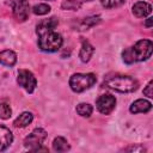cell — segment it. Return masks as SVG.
I'll return each mask as SVG.
<instances>
[{"mask_svg":"<svg viewBox=\"0 0 153 153\" xmlns=\"http://www.w3.org/2000/svg\"><path fill=\"white\" fill-rule=\"evenodd\" d=\"M104 86H106L108 88L115 90L117 92H122V93H128V92H133L139 87V81L129 75H111L108 76L104 82Z\"/></svg>","mask_w":153,"mask_h":153,"instance_id":"cell-1","label":"cell"},{"mask_svg":"<svg viewBox=\"0 0 153 153\" xmlns=\"http://www.w3.org/2000/svg\"><path fill=\"white\" fill-rule=\"evenodd\" d=\"M63 43V38L60 33L55 32L54 30L45 31L38 35V48L45 53H54L57 51Z\"/></svg>","mask_w":153,"mask_h":153,"instance_id":"cell-2","label":"cell"},{"mask_svg":"<svg viewBox=\"0 0 153 153\" xmlns=\"http://www.w3.org/2000/svg\"><path fill=\"white\" fill-rule=\"evenodd\" d=\"M97 81V76L93 73H75L69 78V86L72 91L80 93L92 87Z\"/></svg>","mask_w":153,"mask_h":153,"instance_id":"cell-3","label":"cell"},{"mask_svg":"<svg viewBox=\"0 0 153 153\" xmlns=\"http://www.w3.org/2000/svg\"><path fill=\"white\" fill-rule=\"evenodd\" d=\"M153 50V43L149 39H140L134 47L130 48V53L134 61H146L151 57Z\"/></svg>","mask_w":153,"mask_h":153,"instance_id":"cell-4","label":"cell"},{"mask_svg":"<svg viewBox=\"0 0 153 153\" xmlns=\"http://www.w3.org/2000/svg\"><path fill=\"white\" fill-rule=\"evenodd\" d=\"M48 134L44 129L42 128H36L33 129L24 140V146L29 149V151H32V152H37L41 146L43 145L44 140L47 139Z\"/></svg>","mask_w":153,"mask_h":153,"instance_id":"cell-5","label":"cell"},{"mask_svg":"<svg viewBox=\"0 0 153 153\" xmlns=\"http://www.w3.org/2000/svg\"><path fill=\"white\" fill-rule=\"evenodd\" d=\"M14 19L19 23L25 22L30 14V5L27 0H12L10 4Z\"/></svg>","mask_w":153,"mask_h":153,"instance_id":"cell-6","label":"cell"},{"mask_svg":"<svg viewBox=\"0 0 153 153\" xmlns=\"http://www.w3.org/2000/svg\"><path fill=\"white\" fill-rule=\"evenodd\" d=\"M17 82L19 84V86H22L27 93H32L37 86V80L36 76L33 75L32 72L27 71V69H20L18 72V76H17Z\"/></svg>","mask_w":153,"mask_h":153,"instance_id":"cell-7","label":"cell"},{"mask_svg":"<svg viewBox=\"0 0 153 153\" xmlns=\"http://www.w3.org/2000/svg\"><path fill=\"white\" fill-rule=\"evenodd\" d=\"M97 110L103 115H109L116 106V98L111 94H102L96 100Z\"/></svg>","mask_w":153,"mask_h":153,"instance_id":"cell-8","label":"cell"},{"mask_svg":"<svg viewBox=\"0 0 153 153\" xmlns=\"http://www.w3.org/2000/svg\"><path fill=\"white\" fill-rule=\"evenodd\" d=\"M131 12L137 18H145L152 12V6L146 1H137L133 5Z\"/></svg>","mask_w":153,"mask_h":153,"instance_id":"cell-9","label":"cell"},{"mask_svg":"<svg viewBox=\"0 0 153 153\" xmlns=\"http://www.w3.org/2000/svg\"><path fill=\"white\" fill-rule=\"evenodd\" d=\"M57 24H59V20H57L56 17H51V18H48V19H42L36 26V33L39 35L42 32L54 30L57 26Z\"/></svg>","mask_w":153,"mask_h":153,"instance_id":"cell-10","label":"cell"},{"mask_svg":"<svg viewBox=\"0 0 153 153\" xmlns=\"http://www.w3.org/2000/svg\"><path fill=\"white\" fill-rule=\"evenodd\" d=\"M12 141H13L12 131L7 127L0 124V152L5 151L12 143Z\"/></svg>","mask_w":153,"mask_h":153,"instance_id":"cell-11","label":"cell"},{"mask_svg":"<svg viewBox=\"0 0 153 153\" xmlns=\"http://www.w3.org/2000/svg\"><path fill=\"white\" fill-rule=\"evenodd\" d=\"M152 109V103L146 99H136L131 103L129 110L131 114H141V112H148Z\"/></svg>","mask_w":153,"mask_h":153,"instance_id":"cell-12","label":"cell"},{"mask_svg":"<svg viewBox=\"0 0 153 153\" xmlns=\"http://www.w3.org/2000/svg\"><path fill=\"white\" fill-rule=\"evenodd\" d=\"M94 53V48L93 45L87 42V41H82V44H81V48H80V51H79V57L81 60V62H88L92 57Z\"/></svg>","mask_w":153,"mask_h":153,"instance_id":"cell-13","label":"cell"},{"mask_svg":"<svg viewBox=\"0 0 153 153\" xmlns=\"http://www.w3.org/2000/svg\"><path fill=\"white\" fill-rule=\"evenodd\" d=\"M17 62V54L13 50L6 49L0 51V63L7 67H12L14 66Z\"/></svg>","mask_w":153,"mask_h":153,"instance_id":"cell-14","label":"cell"},{"mask_svg":"<svg viewBox=\"0 0 153 153\" xmlns=\"http://www.w3.org/2000/svg\"><path fill=\"white\" fill-rule=\"evenodd\" d=\"M32 120H33V115H32L31 112H29V111H24V112H22V114L14 120L13 126L17 127V128H24V127L29 126V124L32 122Z\"/></svg>","mask_w":153,"mask_h":153,"instance_id":"cell-15","label":"cell"},{"mask_svg":"<svg viewBox=\"0 0 153 153\" xmlns=\"http://www.w3.org/2000/svg\"><path fill=\"white\" fill-rule=\"evenodd\" d=\"M53 148H54L55 152H67V151H69L71 146H69V143L67 142V140L65 137L57 136L53 141Z\"/></svg>","mask_w":153,"mask_h":153,"instance_id":"cell-16","label":"cell"},{"mask_svg":"<svg viewBox=\"0 0 153 153\" xmlns=\"http://www.w3.org/2000/svg\"><path fill=\"white\" fill-rule=\"evenodd\" d=\"M75 110H76L78 115H80L81 117H86V118H87V117H90V116L92 115L93 108H92V105H90L88 103H80V104L76 105Z\"/></svg>","mask_w":153,"mask_h":153,"instance_id":"cell-17","label":"cell"},{"mask_svg":"<svg viewBox=\"0 0 153 153\" xmlns=\"http://www.w3.org/2000/svg\"><path fill=\"white\" fill-rule=\"evenodd\" d=\"M98 23H100V17L99 16H92V17L84 18L81 20V30H87L88 27L94 26Z\"/></svg>","mask_w":153,"mask_h":153,"instance_id":"cell-18","label":"cell"},{"mask_svg":"<svg viewBox=\"0 0 153 153\" xmlns=\"http://www.w3.org/2000/svg\"><path fill=\"white\" fill-rule=\"evenodd\" d=\"M81 7V2L79 0H65L61 4L62 10H69V11H76Z\"/></svg>","mask_w":153,"mask_h":153,"instance_id":"cell-19","label":"cell"},{"mask_svg":"<svg viewBox=\"0 0 153 153\" xmlns=\"http://www.w3.org/2000/svg\"><path fill=\"white\" fill-rule=\"evenodd\" d=\"M32 12L37 16H44L50 12V6L48 4H38L32 7Z\"/></svg>","mask_w":153,"mask_h":153,"instance_id":"cell-20","label":"cell"},{"mask_svg":"<svg viewBox=\"0 0 153 153\" xmlns=\"http://www.w3.org/2000/svg\"><path fill=\"white\" fill-rule=\"evenodd\" d=\"M12 115V110L8 104L6 103H0V118L2 120H8Z\"/></svg>","mask_w":153,"mask_h":153,"instance_id":"cell-21","label":"cell"},{"mask_svg":"<svg viewBox=\"0 0 153 153\" xmlns=\"http://www.w3.org/2000/svg\"><path fill=\"white\" fill-rule=\"evenodd\" d=\"M100 2L105 8H114L123 5L126 0H100Z\"/></svg>","mask_w":153,"mask_h":153,"instance_id":"cell-22","label":"cell"},{"mask_svg":"<svg viewBox=\"0 0 153 153\" xmlns=\"http://www.w3.org/2000/svg\"><path fill=\"white\" fill-rule=\"evenodd\" d=\"M122 56H123V61H124L127 65H130V63H133V62H134L133 56H131V53H130V48L124 49V50H123V53H122Z\"/></svg>","mask_w":153,"mask_h":153,"instance_id":"cell-23","label":"cell"},{"mask_svg":"<svg viewBox=\"0 0 153 153\" xmlns=\"http://www.w3.org/2000/svg\"><path fill=\"white\" fill-rule=\"evenodd\" d=\"M152 88H153V81L151 80V81L147 84V86L143 88V94L147 96L148 98H152V97H153V91H152Z\"/></svg>","mask_w":153,"mask_h":153,"instance_id":"cell-24","label":"cell"},{"mask_svg":"<svg viewBox=\"0 0 153 153\" xmlns=\"http://www.w3.org/2000/svg\"><path fill=\"white\" fill-rule=\"evenodd\" d=\"M126 151H136V152H145V148L143 147H141V146H139V147H135V146H130V147H128V148H126Z\"/></svg>","mask_w":153,"mask_h":153,"instance_id":"cell-25","label":"cell"},{"mask_svg":"<svg viewBox=\"0 0 153 153\" xmlns=\"http://www.w3.org/2000/svg\"><path fill=\"white\" fill-rule=\"evenodd\" d=\"M152 24H153V18H148V19L146 20V23H145V25H146L147 27H151Z\"/></svg>","mask_w":153,"mask_h":153,"instance_id":"cell-26","label":"cell"},{"mask_svg":"<svg viewBox=\"0 0 153 153\" xmlns=\"http://www.w3.org/2000/svg\"><path fill=\"white\" fill-rule=\"evenodd\" d=\"M79 1L82 4V2H85V1H92V0H79Z\"/></svg>","mask_w":153,"mask_h":153,"instance_id":"cell-27","label":"cell"}]
</instances>
